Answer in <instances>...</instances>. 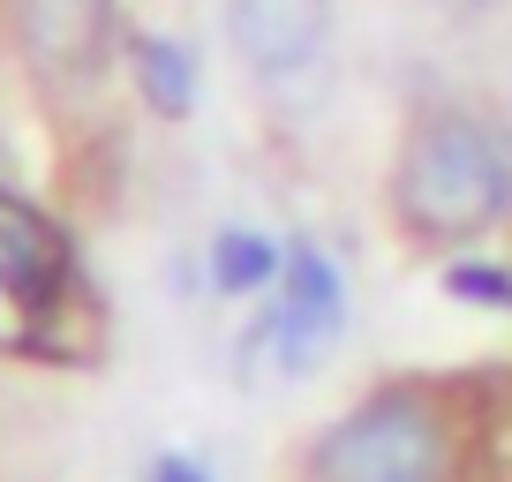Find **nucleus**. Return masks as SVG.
<instances>
[{
	"label": "nucleus",
	"mask_w": 512,
	"mask_h": 482,
	"mask_svg": "<svg viewBox=\"0 0 512 482\" xmlns=\"http://www.w3.org/2000/svg\"><path fill=\"white\" fill-rule=\"evenodd\" d=\"M452 430L422 392H377L309 452V482H445Z\"/></svg>",
	"instance_id": "2"
},
{
	"label": "nucleus",
	"mask_w": 512,
	"mask_h": 482,
	"mask_svg": "<svg viewBox=\"0 0 512 482\" xmlns=\"http://www.w3.org/2000/svg\"><path fill=\"white\" fill-rule=\"evenodd\" d=\"M136 76H144V98H151V106H166V113H181L196 98L189 53H181L174 38H144V46H136Z\"/></svg>",
	"instance_id": "7"
},
{
	"label": "nucleus",
	"mask_w": 512,
	"mask_h": 482,
	"mask_svg": "<svg viewBox=\"0 0 512 482\" xmlns=\"http://www.w3.org/2000/svg\"><path fill=\"white\" fill-rule=\"evenodd\" d=\"M279 264H287V241L249 234V226H226V234L211 241V279H219L226 294H264L279 279Z\"/></svg>",
	"instance_id": "6"
},
{
	"label": "nucleus",
	"mask_w": 512,
	"mask_h": 482,
	"mask_svg": "<svg viewBox=\"0 0 512 482\" xmlns=\"http://www.w3.org/2000/svg\"><path fill=\"white\" fill-rule=\"evenodd\" d=\"M400 219L422 241H475L512 211V136L467 106H437L400 151Z\"/></svg>",
	"instance_id": "1"
},
{
	"label": "nucleus",
	"mask_w": 512,
	"mask_h": 482,
	"mask_svg": "<svg viewBox=\"0 0 512 482\" xmlns=\"http://www.w3.org/2000/svg\"><path fill=\"white\" fill-rule=\"evenodd\" d=\"M339 332H347V272L317 241H287V264L264 287V317L249 332V362H264L279 377H302L339 347Z\"/></svg>",
	"instance_id": "3"
},
{
	"label": "nucleus",
	"mask_w": 512,
	"mask_h": 482,
	"mask_svg": "<svg viewBox=\"0 0 512 482\" xmlns=\"http://www.w3.org/2000/svg\"><path fill=\"white\" fill-rule=\"evenodd\" d=\"M430 8H445V16H475V8H490V0H430Z\"/></svg>",
	"instance_id": "9"
},
{
	"label": "nucleus",
	"mask_w": 512,
	"mask_h": 482,
	"mask_svg": "<svg viewBox=\"0 0 512 482\" xmlns=\"http://www.w3.org/2000/svg\"><path fill=\"white\" fill-rule=\"evenodd\" d=\"M241 68L279 98H309L332 61V0H226Z\"/></svg>",
	"instance_id": "5"
},
{
	"label": "nucleus",
	"mask_w": 512,
	"mask_h": 482,
	"mask_svg": "<svg viewBox=\"0 0 512 482\" xmlns=\"http://www.w3.org/2000/svg\"><path fill=\"white\" fill-rule=\"evenodd\" d=\"M144 482H211V467H196L189 452H159V460L144 467Z\"/></svg>",
	"instance_id": "8"
},
{
	"label": "nucleus",
	"mask_w": 512,
	"mask_h": 482,
	"mask_svg": "<svg viewBox=\"0 0 512 482\" xmlns=\"http://www.w3.org/2000/svg\"><path fill=\"white\" fill-rule=\"evenodd\" d=\"M76 302V264L46 211L0 196V354H46Z\"/></svg>",
	"instance_id": "4"
}]
</instances>
